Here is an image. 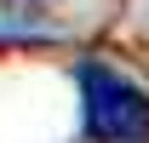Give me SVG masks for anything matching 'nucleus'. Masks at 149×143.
<instances>
[{"label":"nucleus","mask_w":149,"mask_h":143,"mask_svg":"<svg viewBox=\"0 0 149 143\" xmlns=\"http://www.w3.org/2000/svg\"><path fill=\"white\" fill-rule=\"evenodd\" d=\"M80 120L92 143H149V92L109 63H80Z\"/></svg>","instance_id":"nucleus-1"}]
</instances>
